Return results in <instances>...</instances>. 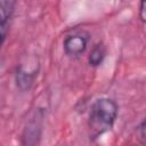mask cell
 <instances>
[{
  "mask_svg": "<svg viewBox=\"0 0 146 146\" xmlns=\"http://www.w3.org/2000/svg\"><path fill=\"white\" fill-rule=\"evenodd\" d=\"M117 116V105L113 99L99 98L92 106L89 114V129L90 136L97 138L104 132L111 130Z\"/></svg>",
  "mask_w": 146,
  "mask_h": 146,
  "instance_id": "6da1fadb",
  "label": "cell"
},
{
  "mask_svg": "<svg viewBox=\"0 0 146 146\" xmlns=\"http://www.w3.org/2000/svg\"><path fill=\"white\" fill-rule=\"evenodd\" d=\"M88 44V38L83 34L67 35L63 42L64 51L68 56H80L84 52Z\"/></svg>",
  "mask_w": 146,
  "mask_h": 146,
  "instance_id": "7a4b0ae2",
  "label": "cell"
},
{
  "mask_svg": "<svg viewBox=\"0 0 146 146\" xmlns=\"http://www.w3.org/2000/svg\"><path fill=\"white\" fill-rule=\"evenodd\" d=\"M41 135V116L36 115L33 117L26 125L23 133V144L24 145H34L38 144Z\"/></svg>",
  "mask_w": 146,
  "mask_h": 146,
  "instance_id": "3957f363",
  "label": "cell"
},
{
  "mask_svg": "<svg viewBox=\"0 0 146 146\" xmlns=\"http://www.w3.org/2000/svg\"><path fill=\"white\" fill-rule=\"evenodd\" d=\"M38 74V67H33L32 70H26L23 65H19L16 72V84L22 91L29 90L33 82L34 79Z\"/></svg>",
  "mask_w": 146,
  "mask_h": 146,
  "instance_id": "277c9868",
  "label": "cell"
},
{
  "mask_svg": "<svg viewBox=\"0 0 146 146\" xmlns=\"http://www.w3.org/2000/svg\"><path fill=\"white\" fill-rule=\"evenodd\" d=\"M16 7V0H0V25L8 24Z\"/></svg>",
  "mask_w": 146,
  "mask_h": 146,
  "instance_id": "5b68a950",
  "label": "cell"
},
{
  "mask_svg": "<svg viewBox=\"0 0 146 146\" xmlns=\"http://www.w3.org/2000/svg\"><path fill=\"white\" fill-rule=\"evenodd\" d=\"M106 55V48L105 46L100 42V43H97L96 46H94L92 50L90 51V55H89V64L91 66H98L102 64L104 57Z\"/></svg>",
  "mask_w": 146,
  "mask_h": 146,
  "instance_id": "8992f818",
  "label": "cell"
},
{
  "mask_svg": "<svg viewBox=\"0 0 146 146\" xmlns=\"http://www.w3.org/2000/svg\"><path fill=\"white\" fill-rule=\"evenodd\" d=\"M7 34H8V24L0 25V48L2 47V44L7 38Z\"/></svg>",
  "mask_w": 146,
  "mask_h": 146,
  "instance_id": "52a82bcc",
  "label": "cell"
},
{
  "mask_svg": "<svg viewBox=\"0 0 146 146\" xmlns=\"http://www.w3.org/2000/svg\"><path fill=\"white\" fill-rule=\"evenodd\" d=\"M145 1L146 0H140V6H139V17L143 22H145V17H146V14H145Z\"/></svg>",
  "mask_w": 146,
  "mask_h": 146,
  "instance_id": "ba28073f",
  "label": "cell"
},
{
  "mask_svg": "<svg viewBox=\"0 0 146 146\" xmlns=\"http://www.w3.org/2000/svg\"><path fill=\"white\" fill-rule=\"evenodd\" d=\"M139 130H140V138L143 139V141L145 140V121H143L141 123H140V125H139Z\"/></svg>",
  "mask_w": 146,
  "mask_h": 146,
  "instance_id": "9c48e42d",
  "label": "cell"
}]
</instances>
